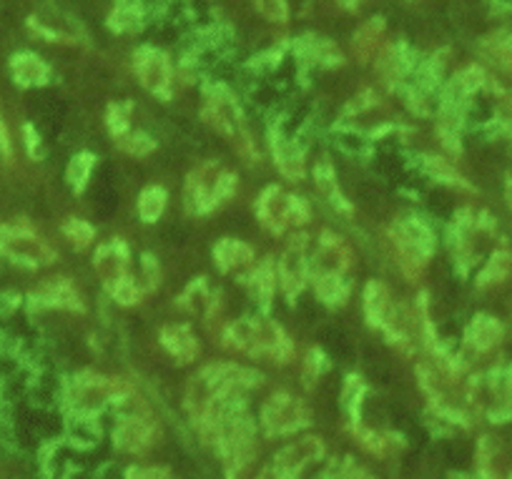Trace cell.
I'll list each match as a JSON object with an SVG mask.
<instances>
[{
	"label": "cell",
	"instance_id": "1",
	"mask_svg": "<svg viewBox=\"0 0 512 479\" xmlns=\"http://www.w3.org/2000/svg\"><path fill=\"white\" fill-rule=\"evenodd\" d=\"M0 254L31 269L51 264L56 259L51 246L26 224H11L0 229Z\"/></svg>",
	"mask_w": 512,
	"mask_h": 479
},
{
	"label": "cell",
	"instance_id": "2",
	"mask_svg": "<svg viewBox=\"0 0 512 479\" xmlns=\"http://www.w3.org/2000/svg\"><path fill=\"white\" fill-rule=\"evenodd\" d=\"M236 176L221 171L216 164H204L199 171H194L186 184V201L194 211L204 214V211L214 209L219 201L229 199L234 194Z\"/></svg>",
	"mask_w": 512,
	"mask_h": 479
},
{
	"label": "cell",
	"instance_id": "3",
	"mask_svg": "<svg viewBox=\"0 0 512 479\" xmlns=\"http://www.w3.org/2000/svg\"><path fill=\"white\" fill-rule=\"evenodd\" d=\"M256 214H259L264 226L269 231H274V234H282L289 224L302 226L309 221V209L304 204V199L284 194L277 186L264 191V196L259 199V206H256Z\"/></svg>",
	"mask_w": 512,
	"mask_h": 479
},
{
	"label": "cell",
	"instance_id": "4",
	"mask_svg": "<svg viewBox=\"0 0 512 479\" xmlns=\"http://www.w3.org/2000/svg\"><path fill=\"white\" fill-rule=\"evenodd\" d=\"M123 387L113 379L101 377V374H78L73 379L71 389H68V397H71V404L76 407V412L81 414H93L103 407V404L113 402V399L121 397Z\"/></svg>",
	"mask_w": 512,
	"mask_h": 479
},
{
	"label": "cell",
	"instance_id": "5",
	"mask_svg": "<svg viewBox=\"0 0 512 479\" xmlns=\"http://www.w3.org/2000/svg\"><path fill=\"white\" fill-rule=\"evenodd\" d=\"M309 422V412L299 399L292 394H274L262 409V424L267 434L279 437V434H292Z\"/></svg>",
	"mask_w": 512,
	"mask_h": 479
},
{
	"label": "cell",
	"instance_id": "6",
	"mask_svg": "<svg viewBox=\"0 0 512 479\" xmlns=\"http://www.w3.org/2000/svg\"><path fill=\"white\" fill-rule=\"evenodd\" d=\"M206 118H209L221 133L241 141V146H249V138H246L244 126H241L239 106H236L234 96H231L224 86L209 88V96H206Z\"/></svg>",
	"mask_w": 512,
	"mask_h": 479
},
{
	"label": "cell",
	"instance_id": "7",
	"mask_svg": "<svg viewBox=\"0 0 512 479\" xmlns=\"http://www.w3.org/2000/svg\"><path fill=\"white\" fill-rule=\"evenodd\" d=\"M136 76H139L141 86L146 91L156 93L161 98H169L171 93V61L166 53L156 51V48H141L134 58Z\"/></svg>",
	"mask_w": 512,
	"mask_h": 479
},
{
	"label": "cell",
	"instance_id": "8",
	"mask_svg": "<svg viewBox=\"0 0 512 479\" xmlns=\"http://www.w3.org/2000/svg\"><path fill=\"white\" fill-rule=\"evenodd\" d=\"M324 457V444L317 437H304L299 442L287 444L282 452L274 457V474L279 477H294L302 474L309 464L319 462Z\"/></svg>",
	"mask_w": 512,
	"mask_h": 479
},
{
	"label": "cell",
	"instance_id": "9",
	"mask_svg": "<svg viewBox=\"0 0 512 479\" xmlns=\"http://www.w3.org/2000/svg\"><path fill=\"white\" fill-rule=\"evenodd\" d=\"M277 271H279V284H282V289L287 291L289 296H294L302 291L304 281H307V274H309L307 236H299V239H294L292 244L287 246V251H284Z\"/></svg>",
	"mask_w": 512,
	"mask_h": 479
},
{
	"label": "cell",
	"instance_id": "10",
	"mask_svg": "<svg viewBox=\"0 0 512 479\" xmlns=\"http://www.w3.org/2000/svg\"><path fill=\"white\" fill-rule=\"evenodd\" d=\"M151 442H154V424L141 417H126L113 432V444L128 454L146 452Z\"/></svg>",
	"mask_w": 512,
	"mask_h": 479
},
{
	"label": "cell",
	"instance_id": "11",
	"mask_svg": "<svg viewBox=\"0 0 512 479\" xmlns=\"http://www.w3.org/2000/svg\"><path fill=\"white\" fill-rule=\"evenodd\" d=\"M93 269L101 276L103 284L126 276L128 269V249L123 241H108V244L98 246L96 256H93Z\"/></svg>",
	"mask_w": 512,
	"mask_h": 479
},
{
	"label": "cell",
	"instance_id": "12",
	"mask_svg": "<svg viewBox=\"0 0 512 479\" xmlns=\"http://www.w3.org/2000/svg\"><path fill=\"white\" fill-rule=\"evenodd\" d=\"M161 344H164L166 352L176 359V362L184 367V364H191L196 357H199V339L194 337L186 324H171L161 332Z\"/></svg>",
	"mask_w": 512,
	"mask_h": 479
},
{
	"label": "cell",
	"instance_id": "13",
	"mask_svg": "<svg viewBox=\"0 0 512 479\" xmlns=\"http://www.w3.org/2000/svg\"><path fill=\"white\" fill-rule=\"evenodd\" d=\"M502 337H505V329H502V324L490 314H477L465 334L467 344H470L477 354L492 352V349L502 342Z\"/></svg>",
	"mask_w": 512,
	"mask_h": 479
},
{
	"label": "cell",
	"instance_id": "14",
	"mask_svg": "<svg viewBox=\"0 0 512 479\" xmlns=\"http://www.w3.org/2000/svg\"><path fill=\"white\" fill-rule=\"evenodd\" d=\"M349 266V249L337 236L324 234L314 254V274H342Z\"/></svg>",
	"mask_w": 512,
	"mask_h": 479
},
{
	"label": "cell",
	"instance_id": "15",
	"mask_svg": "<svg viewBox=\"0 0 512 479\" xmlns=\"http://www.w3.org/2000/svg\"><path fill=\"white\" fill-rule=\"evenodd\" d=\"M33 301H36L38 306H48V309L83 311L81 296H78L76 289H73V286L63 279L46 281V284H43L41 289L33 294Z\"/></svg>",
	"mask_w": 512,
	"mask_h": 479
},
{
	"label": "cell",
	"instance_id": "16",
	"mask_svg": "<svg viewBox=\"0 0 512 479\" xmlns=\"http://www.w3.org/2000/svg\"><path fill=\"white\" fill-rule=\"evenodd\" d=\"M11 73L13 81L23 88L46 86L48 78H51V71H48V66L36 56V53H18V56H13Z\"/></svg>",
	"mask_w": 512,
	"mask_h": 479
},
{
	"label": "cell",
	"instance_id": "17",
	"mask_svg": "<svg viewBox=\"0 0 512 479\" xmlns=\"http://www.w3.org/2000/svg\"><path fill=\"white\" fill-rule=\"evenodd\" d=\"M272 151H274V161H277V169L282 171L287 179H302L304 176V153L297 143L287 141V138H282V136H274Z\"/></svg>",
	"mask_w": 512,
	"mask_h": 479
},
{
	"label": "cell",
	"instance_id": "18",
	"mask_svg": "<svg viewBox=\"0 0 512 479\" xmlns=\"http://www.w3.org/2000/svg\"><path fill=\"white\" fill-rule=\"evenodd\" d=\"M392 309H395V304L390 299V291L384 289L379 281H369L367 291H364V314H367L369 324L382 329L384 322L390 319Z\"/></svg>",
	"mask_w": 512,
	"mask_h": 479
},
{
	"label": "cell",
	"instance_id": "19",
	"mask_svg": "<svg viewBox=\"0 0 512 479\" xmlns=\"http://www.w3.org/2000/svg\"><path fill=\"white\" fill-rule=\"evenodd\" d=\"M251 259H254V251H251L246 244H241V241H234V239L219 241L214 249V261L219 264L221 271L241 269V266L251 264Z\"/></svg>",
	"mask_w": 512,
	"mask_h": 479
},
{
	"label": "cell",
	"instance_id": "20",
	"mask_svg": "<svg viewBox=\"0 0 512 479\" xmlns=\"http://www.w3.org/2000/svg\"><path fill=\"white\" fill-rule=\"evenodd\" d=\"M410 68V51H407L402 43H395V46H390L382 56H379V71H382V76L387 78V81H402Z\"/></svg>",
	"mask_w": 512,
	"mask_h": 479
},
{
	"label": "cell",
	"instance_id": "21",
	"mask_svg": "<svg viewBox=\"0 0 512 479\" xmlns=\"http://www.w3.org/2000/svg\"><path fill=\"white\" fill-rule=\"evenodd\" d=\"M510 274H512V254L510 251H495V254L487 259V264L482 266L480 274H477V286H480V289H490V286L502 284Z\"/></svg>",
	"mask_w": 512,
	"mask_h": 479
},
{
	"label": "cell",
	"instance_id": "22",
	"mask_svg": "<svg viewBox=\"0 0 512 479\" xmlns=\"http://www.w3.org/2000/svg\"><path fill=\"white\" fill-rule=\"evenodd\" d=\"M314 289L327 306H342L349 296V286L342 281V274H314Z\"/></svg>",
	"mask_w": 512,
	"mask_h": 479
},
{
	"label": "cell",
	"instance_id": "23",
	"mask_svg": "<svg viewBox=\"0 0 512 479\" xmlns=\"http://www.w3.org/2000/svg\"><path fill=\"white\" fill-rule=\"evenodd\" d=\"M382 31H384L382 18H372V21L364 23V26L359 28L357 36H354V51H357V56L362 58V61H369V58L377 53Z\"/></svg>",
	"mask_w": 512,
	"mask_h": 479
},
{
	"label": "cell",
	"instance_id": "24",
	"mask_svg": "<svg viewBox=\"0 0 512 479\" xmlns=\"http://www.w3.org/2000/svg\"><path fill=\"white\" fill-rule=\"evenodd\" d=\"M144 21V11H141L139 0H118L116 11L111 16L113 31H136Z\"/></svg>",
	"mask_w": 512,
	"mask_h": 479
},
{
	"label": "cell",
	"instance_id": "25",
	"mask_svg": "<svg viewBox=\"0 0 512 479\" xmlns=\"http://www.w3.org/2000/svg\"><path fill=\"white\" fill-rule=\"evenodd\" d=\"M166 209V191L161 186H149L144 194L139 196V216L146 224H154L161 219Z\"/></svg>",
	"mask_w": 512,
	"mask_h": 479
},
{
	"label": "cell",
	"instance_id": "26",
	"mask_svg": "<svg viewBox=\"0 0 512 479\" xmlns=\"http://www.w3.org/2000/svg\"><path fill=\"white\" fill-rule=\"evenodd\" d=\"M93 166H96V158L93 153H78V156L71 158V164H68V184L73 186L76 191L86 189L88 179L93 174Z\"/></svg>",
	"mask_w": 512,
	"mask_h": 479
},
{
	"label": "cell",
	"instance_id": "27",
	"mask_svg": "<svg viewBox=\"0 0 512 479\" xmlns=\"http://www.w3.org/2000/svg\"><path fill=\"white\" fill-rule=\"evenodd\" d=\"M106 289H108V294H111L121 306H134L141 296L139 286H136V281L131 279L128 274L121 276V279L111 281V284H106Z\"/></svg>",
	"mask_w": 512,
	"mask_h": 479
},
{
	"label": "cell",
	"instance_id": "28",
	"mask_svg": "<svg viewBox=\"0 0 512 479\" xmlns=\"http://www.w3.org/2000/svg\"><path fill=\"white\" fill-rule=\"evenodd\" d=\"M63 234L68 236V241H71L73 246H78V249H86V246L93 241V236H96V231H93V226L88 224V221L68 219L66 224H63Z\"/></svg>",
	"mask_w": 512,
	"mask_h": 479
},
{
	"label": "cell",
	"instance_id": "29",
	"mask_svg": "<svg viewBox=\"0 0 512 479\" xmlns=\"http://www.w3.org/2000/svg\"><path fill=\"white\" fill-rule=\"evenodd\" d=\"M425 169H427V174L432 176V179L445 181V184H452V186L462 184L460 174H457V171L452 169V166L447 164V161H442V158H432V156H430V158H427Z\"/></svg>",
	"mask_w": 512,
	"mask_h": 479
},
{
	"label": "cell",
	"instance_id": "30",
	"mask_svg": "<svg viewBox=\"0 0 512 479\" xmlns=\"http://www.w3.org/2000/svg\"><path fill=\"white\" fill-rule=\"evenodd\" d=\"M254 6L256 11L272 23H284L289 18L287 0H254Z\"/></svg>",
	"mask_w": 512,
	"mask_h": 479
},
{
	"label": "cell",
	"instance_id": "31",
	"mask_svg": "<svg viewBox=\"0 0 512 479\" xmlns=\"http://www.w3.org/2000/svg\"><path fill=\"white\" fill-rule=\"evenodd\" d=\"M128 113H131V106H121V103L111 106V111H108V131L116 138L128 133Z\"/></svg>",
	"mask_w": 512,
	"mask_h": 479
},
{
	"label": "cell",
	"instance_id": "32",
	"mask_svg": "<svg viewBox=\"0 0 512 479\" xmlns=\"http://www.w3.org/2000/svg\"><path fill=\"white\" fill-rule=\"evenodd\" d=\"M121 148L134 156H146L154 151V141L146 133H131V136H121Z\"/></svg>",
	"mask_w": 512,
	"mask_h": 479
},
{
	"label": "cell",
	"instance_id": "33",
	"mask_svg": "<svg viewBox=\"0 0 512 479\" xmlns=\"http://www.w3.org/2000/svg\"><path fill=\"white\" fill-rule=\"evenodd\" d=\"M324 369V359L319 352H309L307 357V364H304V382H307V387H312V382H317L319 372Z\"/></svg>",
	"mask_w": 512,
	"mask_h": 479
},
{
	"label": "cell",
	"instance_id": "34",
	"mask_svg": "<svg viewBox=\"0 0 512 479\" xmlns=\"http://www.w3.org/2000/svg\"><path fill=\"white\" fill-rule=\"evenodd\" d=\"M0 153L6 158L13 156V146H11V136H8V128L3 123V116H0Z\"/></svg>",
	"mask_w": 512,
	"mask_h": 479
},
{
	"label": "cell",
	"instance_id": "35",
	"mask_svg": "<svg viewBox=\"0 0 512 479\" xmlns=\"http://www.w3.org/2000/svg\"><path fill=\"white\" fill-rule=\"evenodd\" d=\"M128 477H169L166 469H128Z\"/></svg>",
	"mask_w": 512,
	"mask_h": 479
},
{
	"label": "cell",
	"instance_id": "36",
	"mask_svg": "<svg viewBox=\"0 0 512 479\" xmlns=\"http://www.w3.org/2000/svg\"><path fill=\"white\" fill-rule=\"evenodd\" d=\"M23 133H26V138H28V153H31V156L36 158L38 156V143H41V141H38V133L33 131V126L23 128Z\"/></svg>",
	"mask_w": 512,
	"mask_h": 479
},
{
	"label": "cell",
	"instance_id": "37",
	"mask_svg": "<svg viewBox=\"0 0 512 479\" xmlns=\"http://www.w3.org/2000/svg\"><path fill=\"white\" fill-rule=\"evenodd\" d=\"M339 3H342L344 8H357L359 3H362V0H339Z\"/></svg>",
	"mask_w": 512,
	"mask_h": 479
}]
</instances>
